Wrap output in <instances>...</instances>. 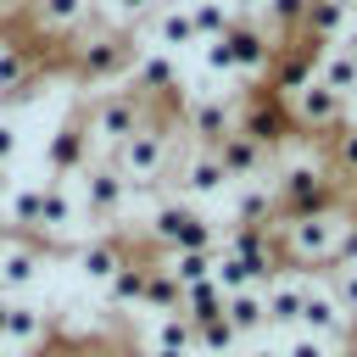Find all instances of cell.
Wrapping results in <instances>:
<instances>
[{
  "instance_id": "30bf717a",
  "label": "cell",
  "mask_w": 357,
  "mask_h": 357,
  "mask_svg": "<svg viewBox=\"0 0 357 357\" xmlns=\"http://www.w3.org/2000/svg\"><path fill=\"white\" fill-rule=\"evenodd\" d=\"M89 123H61L56 134H50V145H45V162H50V173L61 178V173H84L89 167Z\"/></svg>"
},
{
  "instance_id": "8d00e7d4",
  "label": "cell",
  "mask_w": 357,
  "mask_h": 357,
  "mask_svg": "<svg viewBox=\"0 0 357 357\" xmlns=\"http://www.w3.org/2000/svg\"><path fill=\"white\" fill-rule=\"evenodd\" d=\"M335 167H340L346 178H357V128H340V134H335Z\"/></svg>"
},
{
  "instance_id": "484cf974",
  "label": "cell",
  "mask_w": 357,
  "mask_h": 357,
  "mask_svg": "<svg viewBox=\"0 0 357 357\" xmlns=\"http://www.w3.org/2000/svg\"><path fill=\"white\" fill-rule=\"evenodd\" d=\"M156 45H162V50H184V45H195L190 6H167V11L156 17Z\"/></svg>"
},
{
  "instance_id": "7bdbcfd3",
  "label": "cell",
  "mask_w": 357,
  "mask_h": 357,
  "mask_svg": "<svg viewBox=\"0 0 357 357\" xmlns=\"http://www.w3.org/2000/svg\"><path fill=\"white\" fill-rule=\"evenodd\" d=\"M145 357H190V351H162V346H151Z\"/></svg>"
},
{
  "instance_id": "60d3db41",
  "label": "cell",
  "mask_w": 357,
  "mask_h": 357,
  "mask_svg": "<svg viewBox=\"0 0 357 357\" xmlns=\"http://www.w3.org/2000/svg\"><path fill=\"white\" fill-rule=\"evenodd\" d=\"M223 6H229L234 17H262V6H268V0H223Z\"/></svg>"
},
{
  "instance_id": "ac0fdd59",
  "label": "cell",
  "mask_w": 357,
  "mask_h": 357,
  "mask_svg": "<svg viewBox=\"0 0 357 357\" xmlns=\"http://www.w3.org/2000/svg\"><path fill=\"white\" fill-rule=\"evenodd\" d=\"M312 78H318V84H329V89H340V95H351V89H357V50H346V45L324 50Z\"/></svg>"
},
{
  "instance_id": "6da1fadb",
  "label": "cell",
  "mask_w": 357,
  "mask_h": 357,
  "mask_svg": "<svg viewBox=\"0 0 357 357\" xmlns=\"http://www.w3.org/2000/svg\"><path fill=\"white\" fill-rule=\"evenodd\" d=\"M273 33L268 28H257V17H234L218 39H206V67L212 73H268V61H273Z\"/></svg>"
},
{
  "instance_id": "5bb4252c",
  "label": "cell",
  "mask_w": 357,
  "mask_h": 357,
  "mask_svg": "<svg viewBox=\"0 0 357 357\" xmlns=\"http://www.w3.org/2000/svg\"><path fill=\"white\" fill-rule=\"evenodd\" d=\"M346 22H351V0H307L301 39H312V45H324V50H329V39H340V33H346Z\"/></svg>"
},
{
  "instance_id": "f35d334b",
  "label": "cell",
  "mask_w": 357,
  "mask_h": 357,
  "mask_svg": "<svg viewBox=\"0 0 357 357\" xmlns=\"http://www.w3.org/2000/svg\"><path fill=\"white\" fill-rule=\"evenodd\" d=\"M279 357H335V351H329L324 340H312V335H296V340H290Z\"/></svg>"
},
{
  "instance_id": "7c38bea8",
  "label": "cell",
  "mask_w": 357,
  "mask_h": 357,
  "mask_svg": "<svg viewBox=\"0 0 357 357\" xmlns=\"http://www.w3.org/2000/svg\"><path fill=\"white\" fill-rule=\"evenodd\" d=\"M296 329H301V335H312V340H335V335H346V307H340L329 290H307Z\"/></svg>"
},
{
  "instance_id": "8992f818",
  "label": "cell",
  "mask_w": 357,
  "mask_h": 357,
  "mask_svg": "<svg viewBox=\"0 0 357 357\" xmlns=\"http://www.w3.org/2000/svg\"><path fill=\"white\" fill-rule=\"evenodd\" d=\"M139 128H145V95H134V89H112V95L95 106V117H89V134L106 139L112 151H117L128 134H139Z\"/></svg>"
},
{
  "instance_id": "e575fe53",
  "label": "cell",
  "mask_w": 357,
  "mask_h": 357,
  "mask_svg": "<svg viewBox=\"0 0 357 357\" xmlns=\"http://www.w3.org/2000/svg\"><path fill=\"white\" fill-rule=\"evenodd\" d=\"M67 218H73L67 190H61V184H45V218H39V234H61V229H67Z\"/></svg>"
},
{
  "instance_id": "b9f144b4",
  "label": "cell",
  "mask_w": 357,
  "mask_h": 357,
  "mask_svg": "<svg viewBox=\"0 0 357 357\" xmlns=\"http://www.w3.org/2000/svg\"><path fill=\"white\" fill-rule=\"evenodd\" d=\"M11 151H17V134H11V128H6V123H0V162H6V156H11Z\"/></svg>"
},
{
  "instance_id": "836d02e7",
  "label": "cell",
  "mask_w": 357,
  "mask_h": 357,
  "mask_svg": "<svg viewBox=\"0 0 357 357\" xmlns=\"http://www.w3.org/2000/svg\"><path fill=\"white\" fill-rule=\"evenodd\" d=\"M234 340H240V335H234V324H229V318L195 324V346H201V351H212V357H229V351H234Z\"/></svg>"
},
{
  "instance_id": "e0dca14e",
  "label": "cell",
  "mask_w": 357,
  "mask_h": 357,
  "mask_svg": "<svg viewBox=\"0 0 357 357\" xmlns=\"http://www.w3.org/2000/svg\"><path fill=\"white\" fill-rule=\"evenodd\" d=\"M178 184H184L190 195H212V190H223V184H229V173H223V162H218L212 151H195V156L184 162Z\"/></svg>"
},
{
  "instance_id": "f546056e",
  "label": "cell",
  "mask_w": 357,
  "mask_h": 357,
  "mask_svg": "<svg viewBox=\"0 0 357 357\" xmlns=\"http://www.w3.org/2000/svg\"><path fill=\"white\" fill-rule=\"evenodd\" d=\"M212 268H218V257L212 251H173V262H167V273L190 290V284H201V279H212Z\"/></svg>"
},
{
  "instance_id": "9c48e42d",
  "label": "cell",
  "mask_w": 357,
  "mask_h": 357,
  "mask_svg": "<svg viewBox=\"0 0 357 357\" xmlns=\"http://www.w3.org/2000/svg\"><path fill=\"white\" fill-rule=\"evenodd\" d=\"M89 178H84V206H89V218L95 223H112L117 212H123V201H128V178L117 173V167H84Z\"/></svg>"
},
{
  "instance_id": "5b68a950",
  "label": "cell",
  "mask_w": 357,
  "mask_h": 357,
  "mask_svg": "<svg viewBox=\"0 0 357 357\" xmlns=\"http://www.w3.org/2000/svg\"><path fill=\"white\" fill-rule=\"evenodd\" d=\"M112 167L128 178V184H139V190H151V178L167 167V134L162 128H139V134H128L123 145H117V156H112Z\"/></svg>"
},
{
  "instance_id": "d590c367",
  "label": "cell",
  "mask_w": 357,
  "mask_h": 357,
  "mask_svg": "<svg viewBox=\"0 0 357 357\" xmlns=\"http://www.w3.org/2000/svg\"><path fill=\"white\" fill-rule=\"evenodd\" d=\"M262 17H268V28L296 33V28H301V17H307V0H268V6H262Z\"/></svg>"
},
{
  "instance_id": "52a82bcc",
  "label": "cell",
  "mask_w": 357,
  "mask_h": 357,
  "mask_svg": "<svg viewBox=\"0 0 357 357\" xmlns=\"http://www.w3.org/2000/svg\"><path fill=\"white\" fill-rule=\"evenodd\" d=\"M284 112H290L296 128H335V123L346 117V95L329 89V84H318V78H307V84L284 100Z\"/></svg>"
},
{
  "instance_id": "7a4b0ae2",
  "label": "cell",
  "mask_w": 357,
  "mask_h": 357,
  "mask_svg": "<svg viewBox=\"0 0 357 357\" xmlns=\"http://www.w3.org/2000/svg\"><path fill=\"white\" fill-rule=\"evenodd\" d=\"M273 206L290 212V218L329 212V206H335V173L318 167V162H296V167H284L279 184H273Z\"/></svg>"
},
{
  "instance_id": "f6af8a7d",
  "label": "cell",
  "mask_w": 357,
  "mask_h": 357,
  "mask_svg": "<svg viewBox=\"0 0 357 357\" xmlns=\"http://www.w3.org/2000/svg\"><path fill=\"white\" fill-rule=\"evenodd\" d=\"M346 357H357V329H351V340H346Z\"/></svg>"
},
{
  "instance_id": "4dcf8cb0",
  "label": "cell",
  "mask_w": 357,
  "mask_h": 357,
  "mask_svg": "<svg viewBox=\"0 0 357 357\" xmlns=\"http://www.w3.org/2000/svg\"><path fill=\"white\" fill-rule=\"evenodd\" d=\"M6 335L22 340V346H33V340L45 335V312L28 307V301H11V307H6Z\"/></svg>"
},
{
  "instance_id": "681fc988",
  "label": "cell",
  "mask_w": 357,
  "mask_h": 357,
  "mask_svg": "<svg viewBox=\"0 0 357 357\" xmlns=\"http://www.w3.org/2000/svg\"><path fill=\"white\" fill-rule=\"evenodd\" d=\"M134 357H145V351H134Z\"/></svg>"
},
{
  "instance_id": "74e56055",
  "label": "cell",
  "mask_w": 357,
  "mask_h": 357,
  "mask_svg": "<svg viewBox=\"0 0 357 357\" xmlns=\"http://www.w3.org/2000/svg\"><path fill=\"white\" fill-rule=\"evenodd\" d=\"M346 312H357V262H346V268H335V290H329Z\"/></svg>"
},
{
  "instance_id": "7402d4cb",
  "label": "cell",
  "mask_w": 357,
  "mask_h": 357,
  "mask_svg": "<svg viewBox=\"0 0 357 357\" xmlns=\"http://www.w3.org/2000/svg\"><path fill=\"white\" fill-rule=\"evenodd\" d=\"M178 301H184V284L167 273V268H151V279H145V296H139V307L145 312H178Z\"/></svg>"
},
{
  "instance_id": "3957f363",
  "label": "cell",
  "mask_w": 357,
  "mask_h": 357,
  "mask_svg": "<svg viewBox=\"0 0 357 357\" xmlns=\"http://www.w3.org/2000/svg\"><path fill=\"white\" fill-rule=\"evenodd\" d=\"M151 245L162 251H212V218L190 201H162L151 212Z\"/></svg>"
},
{
  "instance_id": "ab89813d",
  "label": "cell",
  "mask_w": 357,
  "mask_h": 357,
  "mask_svg": "<svg viewBox=\"0 0 357 357\" xmlns=\"http://www.w3.org/2000/svg\"><path fill=\"white\" fill-rule=\"evenodd\" d=\"M106 6H112V11L123 17V22H134V17H145V11L156 6V0H106Z\"/></svg>"
},
{
  "instance_id": "9a60e30c",
  "label": "cell",
  "mask_w": 357,
  "mask_h": 357,
  "mask_svg": "<svg viewBox=\"0 0 357 357\" xmlns=\"http://www.w3.org/2000/svg\"><path fill=\"white\" fill-rule=\"evenodd\" d=\"M212 156L223 162V173H229V178H257V173H262V162H268V151H262L251 134H240V128H234L229 139H218V145H212Z\"/></svg>"
},
{
  "instance_id": "44dd1931",
  "label": "cell",
  "mask_w": 357,
  "mask_h": 357,
  "mask_svg": "<svg viewBox=\"0 0 357 357\" xmlns=\"http://www.w3.org/2000/svg\"><path fill=\"white\" fill-rule=\"evenodd\" d=\"M178 318H190V329H195V324H212V318H223V290H218L212 279L190 284V290H184V301H178Z\"/></svg>"
},
{
  "instance_id": "d6986e66",
  "label": "cell",
  "mask_w": 357,
  "mask_h": 357,
  "mask_svg": "<svg viewBox=\"0 0 357 357\" xmlns=\"http://www.w3.org/2000/svg\"><path fill=\"white\" fill-rule=\"evenodd\" d=\"M33 273H39V251H33V240H28V245L17 240V245L0 251V296H6V290H22Z\"/></svg>"
},
{
  "instance_id": "d6a6232c",
  "label": "cell",
  "mask_w": 357,
  "mask_h": 357,
  "mask_svg": "<svg viewBox=\"0 0 357 357\" xmlns=\"http://www.w3.org/2000/svg\"><path fill=\"white\" fill-rule=\"evenodd\" d=\"M190 22H195V39H218V33L234 22V11H229L223 0H195V6H190Z\"/></svg>"
},
{
  "instance_id": "7dc6e473",
  "label": "cell",
  "mask_w": 357,
  "mask_h": 357,
  "mask_svg": "<svg viewBox=\"0 0 357 357\" xmlns=\"http://www.w3.org/2000/svg\"><path fill=\"white\" fill-rule=\"evenodd\" d=\"M251 357H279V351H251Z\"/></svg>"
},
{
  "instance_id": "ffe728a7",
  "label": "cell",
  "mask_w": 357,
  "mask_h": 357,
  "mask_svg": "<svg viewBox=\"0 0 357 357\" xmlns=\"http://www.w3.org/2000/svg\"><path fill=\"white\" fill-rule=\"evenodd\" d=\"M234 218H240L245 229H273V218H279V206H273V190H262V184H245V190L234 195Z\"/></svg>"
},
{
  "instance_id": "d4e9b609",
  "label": "cell",
  "mask_w": 357,
  "mask_h": 357,
  "mask_svg": "<svg viewBox=\"0 0 357 357\" xmlns=\"http://www.w3.org/2000/svg\"><path fill=\"white\" fill-rule=\"evenodd\" d=\"M223 318L234 324V335H251V329H262V324H268V312H262V296H257V290H234V296H223Z\"/></svg>"
},
{
  "instance_id": "2e32d148",
  "label": "cell",
  "mask_w": 357,
  "mask_h": 357,
  "mask_svg": "<svg viewBox=\"0 0 357 357\" xmlns=\"http://www.w3.org/2000/svg\"><path fill=\"white\" fill-rule=\"evenodd\" d=\"M128 262V251L106 234V240H95V245H84L78 251V268H84V279H95V284H112V273Z\"/></svg>"
},
{
  "instance_id": "ba28073f",
  "label": "cell",
  "mask_w": 357,
  "mask_h": 357,
  "mask_svg": "<svg viewBox=\"0 0 357 357\" xmlns=\"http://www.w3.org/2000/svg\"><path fill=\"white\" fill-rule=\"evenodd\" d=\"M290 112H284V100L279 95H262V100H251L245 112H240V134H251L262 151H273V145H284L290 139Z\"/></svg>"
},
{
  "instance_id": "1f68e13d",
  "label": "cell",
  "mask_w": 357,
  "mask_h": 357,
  "mask_svg": "<svg viewBox=\"0 0 357 357\" xmlns=\"http://www.w3.org/2000/svg\"><path fill=\"white\" fill-rule=\"evenodd\" d=\"M151 346H162V351H195V329H190V318H178V312H162V318H156V335H151Z\"/></svg>"
},
{
  "instance_id": "8fae6325",
  "label": "cell",
  "mask_w": 357,
  "mask_h": 357,
  "mask_svg": "<svg viewBox=\"0 0 357 357\" xmlns=\"http://www.w3.org/2000/svg\"><path fill=\"white\" fill-rule=\"evenodd\" d=\"M134 95H145V100H151V95H162V100H173V106H178L184 78H178V67H173V56H167V50H162V56L151 50V56H139V61H134Z\"/></svg>"
},
{
  "instance_id": "c3c4849f",
  "label": "cell",
  "mask_w": 357,
  "mask_h": 357,
  "mask_svg": "<svg viewBox=\"0 0 357 357\" xmlns=\"http://www.w3.org/2000/svg\"><path fill=\"white\" fill-rule=\"evenodd\" d=\"M0 357H11V351H0Z\"/></svg>"
},
{
  "instance_id": "4fadbf2b",
  "label": "cell",
  "mask_w": 357,
  "mask_h": 357,
  "mask_svg": "<svg viewBox=\"0 0 357 357\" xmlns=\"http://www.w3.org/2000/svg\"><path fill=\"white\" fill-rule=\"evenodd\" d=\"M234 128H240V106H234V100H195V106H190V134H195L206 151H212L218 139H229Z\"/></svg>"
},
{
  "instance_id": "cb8c5ba5",
  "label": "cell",
  "mask_w": 357,
  "mask_h": 357,
  "mask_svg": "<svg viewBox=\"0 0 357 357\" xmlns=\"http://www.w3.org/2000/svg\"><path fill=\"white\" fill-rule=\"evenodd\" d=\"M145 279H151V262H139V257H128L117 273H112V301L117 307H139V296H145Z\"/></svg>"
},
{
  "instance_id": "4316f807",
  "label": "cell",
  "mask_w": 357,
  "mask_h": 357,
  "mask_svg": "<svg viewBox=\"0 0 357 357\" xmlns=\"http://www.w3.org/2000/svg\"><path fill=\"white\" fill-rule=\"evenodd\" d=\"M39 218H45V184H22V190L11 195V223H17L28 240H39Z\"/></svg>"
},
{
  "instance_id": "603a6c76",
  "label": "cell",
  "mask_w": 357,
  "mask_h": 357,
  "mask_svg": "<svg viewBox=\"0 0 357 357\" xmlns=\"http://www.w3.org/2000/svg\"><path fill=\"white\" fill-rule=\"evenodd\" d=\"M33 11L50 33H73V28L89 22V0H33Z\"/></svg>"
},
{
  "instance_id": "83f0119b",
  "label": "cell",
  "mask_w": 357,
  "mask_h": 357,
  "mask_svg": "<svg viewBox=\"0 0 357 357\" xmlns=\"http://www.w3.org/2000/svg\"><path fill=\"white\" fill-rule=\"evenodd\" d=\"M301 301H307V290H301V284H273V290L262 296V312H268V324H284V329H296V318H301Z\"/></svg>"
},
{
  "instance_id": "bcb514c9",
  "label": "cell",
  "mask_w": 357,
  "mask_h": 357,
  "mask_svg": "<svg viewBox=\"0 0 357 357\" xmlns=\"http://www.w3.org/2000/svg\"><path fill=\"white\" fill-rule=\"evenodd\" d=\"M346 106H351V112H357V89H351V95H346Z\"/></svg>"
},
{
  "instance_id": "277c9868",
  "label": "cell",
  "mask_w": 357,
  "mask_h": 357,
  "mask_svg": "<svg viewBox=\"0 0 357 357\" xmlns=\"http://www.w3.org/2000/svg\"><path fill=\"white\" fill-rule=\"evenodd\" d=\"M134 61H139V50H134L128 33H95V39H84L78 56H73V67H78L84 84H112V78L134 73Z\"/></svg>"
},
{
  "instance_id": "ee69618b",
  "label": "cell",
  "mask_w": 357,
  "mask_h": 357,
  "mask_svg": "<svg viewBox=\"0 0 357 357\" xmlns=\"http://www.w3.org/2000/svg\"><path fill=\"white\" fill-rule=\"evenodd\" d=\"M6 307H11V296H0V335H6Z\"/></svg>"
},
{
  "instance_id": "f1b7e54d",
  "label": "cell",
  "mask_w": 357,
  "mask_h": 357,
  "mask_svg": "<svg viewBox=\"0 0 357 357\" xmlns=\"http://www.w3.org/2000/svg\"><path fill=\"white\" fill-rule=\"evenodd\" d=\"M33 78V56L22 45H0V95H17Z\"/></svg>"
}]
</instances>
